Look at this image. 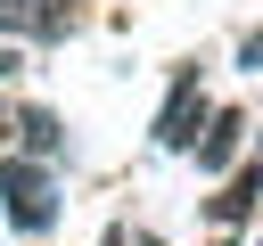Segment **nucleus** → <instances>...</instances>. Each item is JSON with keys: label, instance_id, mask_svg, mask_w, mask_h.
Instances as JSON below:
<instances>
[{"label": "nucleus", "instance_id": "f257e3e1", "mask_svg": "<svg viewBox=\"0 0 263 246\" xmlns=\"http://www.w3.org/2000/svg\"><path fill=\"white\" fill-rule=\"evenodd\" d=\"M0 213H8V230H25V238H41V230L58 221L49 156H33V148H0Z\"/></svg>", "mask_w": 263, "mask_h": 246}, {"label": "nucleus", "instance_id": "f03ea898", "mask_svg": "<svg viewBox=\"0 0 263 246\" xmlns=\"http://www.w3.org/2000/svg\"><path fill=\"white\" fill-rule=\"evenodd\" d=\"M205 123H214V107H205V90H197V66H181V74H173V98H164V115H156V148H197Z\"/></svg>", "mask_w": 263, "mask_h": 246}, {"label": "nucleus", "instance_id": "7ed1b4c3", "mask_svg": "<svg viewBox=\"0 0 263 246\" xmlns=\"http://www.w3.org/2000/svg\"><path fill=\"white\" fill-rule=\"evenodd\" d=\"M255 197H263V139H255V156H247L238 172H222V197H205V221L238 230V221L255 213Z\"/></svg>", "mask_w": 263, "mask_h": 246}, {"label": "nucleus", "instance_id": "20e7f679", "mask_svg": "<svg viewBox=\"0 0 263 246\" xmlns=\"http://www.w3.org/2000/svg\"><path fill=\"white\" fill-rule=\"evenodd\" d=\"M238 148H247V115H214L189 156H197V172H238V164H247Z\"/></svg>", "mask_w": 263, "mask_h": 246}, {"label": "nucleus", "instance_id": "39448f33", "mask_svg": "<svg viewBox=\"0 0 263 246\" xmlns=\"http://www.w3.org/2000/svg\"><path fill=\"white\" fill-rule=\"evenodd\" d=\"M16 148H33V156H58V148H66L58 115H49V107H25V115H16Z\"/></svg>", "mask_w": 263, "mask_h": 246}, {"label": "nucleus", "instance_id": "423d86ee", "mask_svg": "<svg viewBox=\"0 0 263 246\" xmlns=\"http://www.w3.org/2000/svg\"><path fill=\"white\" fill-rule=\"evenodd\" d=\"M0 33H41V0H0Z\"/></svg>", "mask_w": 263, "mask_h": 246}, {"label": "nucleus", "instance_id": "0eeeda50", "mask_svg": "<svg viewBox=\"0 0 263 246\" xmlns=\"http://www.w3.org/2000/svg\"><path fill=\"white\" fill-rule=\"evenodd\" d=\"M16 115H25V107H8V98H0V148H16Z\"/></svg>", "mask_w": 263, "mask_h": 246}, {"label": "nucleus", "instance_id": "6e6552de", "mask_svg": "<svg viewBox=\"0 0 263 246\" xmlns=\"http://www.w3.org/2000/svg\"><path fill=\"white\" fill-rule=\"evenodd\" d=\"M238 57H247V66L263 74V33H247V41H238Z\"/></svg>", "mask_w": 263, "mask_h": 246}, {"label": "nucleus", "instance_id": "1a4fd4ad", "mask_svg": "<svg viewBox=\"0 0 263 246\" xmlns=\"http://www.w3.org/2000/svg\"><path fill=\"white\" fill-rule=\"evenodd\" d=\"M16 66H25V57H16V49H8V41H0V82H8V74H16Z\"/></svg>", "mask_w": 263, "mask_h": 246}, {"label": "nucleus", "instance_id": "9d476101", "mask_svg": "<svg viewBox=\"0 0 263 246\" xmlns=\"http://www.w3.org/2000/svg\"><path fill=\"white\" fill-rule=\"evenodd\" d=\"M132 246H164V238H132Z\"/></svg>", "mask_w": 263, "mask_h": 246}, {"label": "nucleus", "instance_id": "9b49d317", "mask_svg": "<svg viewBox=\"0 0 263 246\" xmlns=\"http://www.w3.org/2000/svg\"><path fill=\"white\" fill-rule=\"evenodd\" d=\"M222 246H230V238H222Z\"/></svg>", "mask_w": 263, "mask_h": 246}]
</instances>
